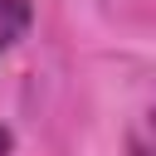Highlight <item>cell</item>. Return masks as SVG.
<instances>
[{"mask_svg":"<svg viewBox=\"0 0 156 156\" xmlns=\"http://www.w3.org/2000/svg\"><path fill=\"white\" fill-rule=\"evenodd\" d=\"M34 24V5L29 0H0V54H10Z\"/></svg>","mask_w":156,"mask_h":156,"instance_id":"6da1fadb","label":"cell"},{"mask_svg":"<svg viewBox=\"0 0 156 156\" xmlns=\"http://www.w3.org/2000/svg\"><path fill=\"white\" fill-rule=\"evenodd\" d=\"M132 156H156V117H146L132 132Z\"/></svg>","mask_w":156,"mask_h":156,"instance_id":"7a4b0ae2","label":"cell"},{"mask_svg":"<svg viewBox=\"0 0 156 156\" xmlns=\"http://www.w3.org/2000/svg\"><path fill=\"white\" fill-rule=\"evenodd\" d=\"M10 146H15V136H10V127H0V156H10Z\"/></svg>","mask_w":156,"mask_h":156,"instance_id":"3957f363","label":"cell"}]
</instances>
